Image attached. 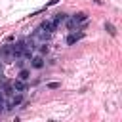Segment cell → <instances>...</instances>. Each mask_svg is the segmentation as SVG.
Returning <instances> with one entry per match:
<instances>
[{
	"label": "cell",
	"mask_w": 122,
	"mask_h": 122,
	"mask_svg": "<svg viewBox=\"0 0 122 122\" xmlns=\"http://www.w3.org/2000/svg\"><path fill=\"white\" fill-rule=\"evenodd\" d=\"M67 17H69V15H67V13H63V11H61V13H55V15L50 19V23H51V32H53V30H57V29H59V25H61V23H65V19H67Z\"/></svg>",
	"instance_id": "cell-1"
},
{
	"label": "cell",
	"mask_w": 122,
	"mask_h": 122,
	"mask_svg": "<svg viewBox=\"0 0 122 122\" xmlns=\"http://www.w3.org/2000/svg\"><path fill=\"white\" fill-rule=\"evenodd\" d=\"M36 40H40V42H48L50 38H51V32L50 30H46V29H40V27H36V30H34V34H32Z\"/></svg>",
	"instance_id": "cell-2"
},
{
	"label": "cell",
	"mask_w": 122,
	"mask_h": 122,
	"mask_svg": "<svg viewBox=\"0 0 122 122\" xmlns=\"http://www.w3.org/2000/svg\"><path fill=\"white\" fill-rule=\"evenodd\" d=\"M82 38H84V32H74V30H71L65 42H67V46H72V44H76V42L82 40Z\"/></svg>",
	"instance_id": "cell-3"
},
{
	"label": "cell",
	"mask_w": 122,
	"mask_h": 122,
	"mask_svg": "<svg viewBox=\"0 0 122 122\" xmlns=\"http://www.w3.org/2000/svg\"><path fill=\"white\" fill-rule=\"evenodd\" d=\"M30 67L32 69H38V71L44 69V55H40V53L38 55H32L30 57Z\"/></svg>",
	"instance_id": "cell-4"
},
{
	"label": "cell",
	"mask_w": 122,
	"mask_h": 122,
	"mask_svg": "<svg viewBox=\"0 0 122 122\" xmlns=\"http://www.w3.org/2000/svg\"><path fill=\"white\" fill-rule=\"evenodd\" d=\"M0 92H2V95H4V97H11V95L15 93V90H13V84H11V82H4Z\"/></svg>",
	"instance_id": "cell-5"
},
{
	"label": "cell",
	"mask_w": 122,
	"mask_h": 122,
	"mask_svg": "<svg viewBox=\"0 0 122 122\" xmlns=\"http://www.w3.org/2000/svg\"><path fill=\"white\" fill-rule=\"evenodd\" d=\"M65 29H67V30H74V29H78V23L72 19V15H69V17L65 19Z\"/></svg>",
	"instance_id": "cell-6"
},
{
	"label": "cell",
	"mask_w": 122,
	"mask_h": 122,
	"mask_svg": "<svg viewBox=\"0 0 122 122\" xmlns=\"http://www.w3.org/2000/svg\"><path fill=\"white\" fill-rule=\"evenodd\" d=\"M72 19H74L78 25H80V23H86V21H88V13H86V11H78V13L72 15Z\"/></svg>",
	"instance_id": "cell-7"
},
{
	"label": "cell",
	"mask_w": 122,
	"mask_h": 122,
	"mask_svg": "<svg viewBox=\"0 0 122 122\" xmlns=\"http://www.w3.org/2000/svg\"><path fill=\"white\" fill-rule=\"evenodd\" d=\"M17 78H19V80H23V82H27V80L30 78V71H29V69H25V67H23V69H19Z\"/></svg>",
	"instance_id": "cell-8"
},
{
	"label": "cell",
	"mask_w": 122,
	"mask_h": 122,
	"mask_svg": "<svg viewBox=\"0 0 122 122\" xmlns=\"http://www.w3.org/2000/svg\"><path fill=\"white\" fill-rule=\"evenodd\" d=\"M11 84H13V90H15V92H25V90H27V84H25L23 80H19V78L13 80Z\"/></svg>",
	"instance_id": "cell-9"
},
{
	"label": "cell",
	"mask_w": 122,
	"mask_h": 122,
	"mask_svg": "<svg viewBox=\"0 0 122 122\" xmlns=\"http://www.w3.org/2000/svg\"><path fill=\"white\" fill-rule=\"evenodd\" d=\"M10 103H11L13 107L21 105V103H23V92H17V95L13 93V95H11V101H10Z\"/></svg>",
	"instance_id": "cell-10"
},
{
	"label": "cell",
	"mask_w": 122,
	"mask_h": 122,
	"mask_svg": "<svg viewBox=\"0 0 122 122\" xmlns=\"http://www.w3.org/2000/svg\"><path fill=\"white\" fill-rule=\"evenodd\" d=\"M50 51V46H48V42H40V46H38V53L40 55H46Z\"/></svg>",
	"instance_id": "cell-11"
},
{
	"label": "cell",
	"mask_w": 122,
	"mask_h": 122,
	"mask_svg": "<svg viewBox=\"0 0 122 122\" xmlns=\"http://www.w3.org/2000/svg\"><path fill=\"white\" fill-rule=\"evenodd\" d=\"M105 30H107L111 36H116V29H114V25H111V23H105Z\"/></svg>",
	"instance_id": "cell-12"
},
{
	"label": "cell",
	"mask_w": 122,
	"mask_h": 122,
	"mask_svg": "<svg viewBox=\"0 0 122 122\" xmlns=\"http://www.w3.org/2000/svg\"><path fill=\"white\" fill-rule=\"evenodd\" d=\"M40 29H46V30H50L51 32V23H50V19H46V21H42L40 25H38Z\"/></svg>",
	"instance_id": "cell-13"
},
{
	"label": "cell",
	"mask_w": 122,
	"mask_h": 122,
	"mask_svg": "<svg viewBox=\"0 0 122 122\" xmlns=\"http://www.w3.org/2000/svg\"><path fill=\"white\" fill-rule=\"evenodd\" d=\"M48 88L50 90H57V88H61V84L59 82H48Z\"/></svg>",
	"instance_id": "cell-14"
},
{
	"label": "cell",
	"mask_w": 122,
	"mask_h": 122,
	"mask_svg": "<svg viewBox=\"0 0 122 122\" xmlns=\"http://www.w3.org/2000/svg\"><path fill=\"white\" fill-rule=\"evenodd\" d=\"M6 111V101H4V95L0 93V112H4Z\"/></svg>",
	"instance_id": "cell-15"
},
{
	"label": "cell",
	"mask_w": 122,
	"mask_h": 122,
	"mask_svg": "<svg viewBox=\"0 0 122 122\" xmlns=\"http://www.w3.org/2000/svg\"><path fill=\"white\" fill-rule=\"evenodd\" d=\"M57 2H61V0H50V2H48V4H46V8H50V6H55V4H57Z\"/></svg>",
	"instance_id": "cell-16"
},
{
	"label": "cell",
	"mask_w": 122,
	"mask_h": 122,
	"mask_svg": "<svg viewBox=\"0 0 122 122\" xmlns=\"http://www.w3.org/2000/svg\"><path fill=\"white\" fill-rule=\"evenodd\" d=\"M13 40H15V36H13V34H10V36L6 38V42H13Z\"/></svg>",
	"instance_id": "cell-17"
},
{
	"label": "cell",
	"mask_w": 122,
	"mask_h": 122,
	"mask_svg": "<svg viewBox=\"0 0 122 122\" xmlns=\"http://www.w3.org/2000/svg\"><path fill=\"white\" fill-rule=\"evenodd\" d=\"M0 90H2V84H0Z\"/></svg>",
	"instance_id": "cell-18"
},
{
	"label": "cell",
	"mask_w": 122,
	"mask_h": 122,
	"mask_svg": "<svg viewBox=\"0 0 122 122\" xmlns=\"http://www.w3.org/2000/svg\"><path fill=\"white\" fill-rule=\"evenodd\" d=\"M0 59H2V53H0Z\"/></svg>",
	"instance_id": "cell-19"
},
{
	"label": "cell",
	"mask_w": 122,
	"mask_h": 122,
	"mask_svg": "<svg viewBox=\"0 0 122 122\" xmlns=\"http://www.w3.org/2000/svg\"><path fill=\"white\" fill-rule=\"evenodd\" d=\"M0 72H2V67H0Z\"/></svg>",
	"instance_id": "cell-20"
}]
</instances>
